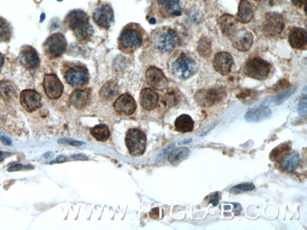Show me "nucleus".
<instances>
[{
	"mask_svg": "<svg viewBox=\"0 0 307 230\" xmlns=\"http://www.w3.org/2000/svg\"><path fill=\"white\" fill-rule=\"evenodd\" d=\"M65 22L79 42H88L93 36V26L89 23L88 15L83 10H71L66 16Z\"/></svg>",
	"mask_w": 307,
	"mask_h": 230,
	"instance_id": "1",
	"label": "nucleus"
},
{
	"mask_svg": "<svg viewBox=\"0 0 307 230\" xmlns=\"http://www.w3.org/2000/svg\"><path fill=\"white\" fill-rule=\"evenodd\" d=\"M144 33L139 25L129 24L124 27L119 38V48L125 53H132L141 47Z\"/></svg>",
	"mask_w": 307,
	"mask_h": 230,
	"instance_id": "2",
	"label": "nucleus"
},
{
	"mask_svg": "<svg viewBox=\"0 0 307 230\" xmlns=\"http://www.w3.org/2000/svg\"><path fill=\"white\" fill-rule=\"evenodd\" d=\"M271 65L268 61L258 57L249 59L245 64L244 73L249 78L257 81H265L271 71Z\"/></svg>",
	"mask_w": 307,
	"mask_h": 230,
	"instance_id": "3",
	"label": "nucleus"
},
{
	"mask_svg": "<svg viewBox=\"0 0 307 230\" xmlns=\"http://www.w3.org/2000/svg\"><path fill=\"white\" fill-rule=\"evenodd\" d=\"M125 144L130 155L139 157L144 154L147 147V136L141 130L132 129L125 135Z\"/></svg>",
	"mask_w": 307,
	"mask_h": 230,
	"instance_id": "4",
	"label": "nucleus"
},
{
	"mask_svg": "<svg viewBox=\"0 0 307 230\" xmlns=\"http://www.w3.org/2000/svg\"><path fill=\"white\" fill-rule=\"evenodd\" d=\"M226 96V91L222 87H214L202 89L197 91L194 99L197 104L204 107H208L220 103Z\"/></svg>",
	"mask_w": 307,
	"mask_h": 230,
	"instance_id": "5",
	"label": "nucleus"
},
{
	"mask_svg": "<svg viewBox=\"0 0 307 230\" xmlns=\"http://www.w3.org/2000/svg\"><path fill=\"white\" fill-rule=\"evenodd\" d=\"M197 65L195 61L190 56L185 53L179 56L172 65L173 75L180 79L191 78L196 73Z\"/></svg>",
	"mask_w": 307,
	"mask_h": 230,
	"instance_id": "6",
	"label": "nucleus"
},
{
	"mask_svg": "<svg viewBox=\"0 0 307 230\" xmlns=\"http://www.w3.org/2000/svg\"><path fill=\"white\" fill-rule=\"evenodd\" d=\"M153 43L158 50L163 53L172 52L178 42L177 35L171 29H161L154 34Z\"/></svg>",
	"mask_w": 307,
	"mask_h": 230,
	"instance_id": "7",
	"label": "nucleus"
},
{
	"mask_svg": "<svg viewBox=\"0 0 307 230\" xmlns=\"http://www.w3.org/2000/svg\"><path fill=\"white\" fill-rule=\"evenodd\" d=\"M64 78L69 85L79 87L85 85L89 81L88 69L83 65H71L66 68Z\"/></svg>",
	"mask_w": 307,
	"mask_h": 230,
	"instance_id": "8",
	"label": "nucleus"
},
{
	"mask_svg": "<svg viewBox=\"0 0 307 230\" xmlns=\"http://www.w3.org/2000/svg\"><path fill=\"white\" fill-rule=\"evenodd\" d=\"M67 49V41L61 33H54L51 35L43 45L46 55L51 59L60 57Z\"/></svg>",
	"mask_w": 307,
	"mask_h": 230,
	"instance_id": "9",
	"label": "nucleus"
},
{
	"mask_svg": "<svg viewBox=\"0 0 307 230\" xmlns=\"http://www.w3.org/2000/svg\"><path fill=\"white\" fill-rule=\"evenodd\" d=\"M285 29L282 16L276 12H268L263 22V33L268 36L275 37L281 34Z\"/></svg>",
	"mask_w": 307,
	"mask_h": 230,
	"instance_id": "10",
	"label": "nucleus"
},
{
	"mask_svg": "<svg viewBox=\"0 0 307 230\" xmlns=\"http://www.w3.org/2000/svg\"><path fill=\"white\" fill-rule=\"evenodd\" d=\"M93 18L96 24L102 29H109L114 20L113 9L109 4H99L94 10Z\"/></svg>",
	"mask_w": 307,
	"mask_h": 230,
	"instance_id": "11",
	"label": "nucleus"
},
{
	"mask_svg": "<svg viewBox=\"0 0 307 230\" xmlns=\"http://www.w3.org/2000/svg\"><path fill=\"white\" fill-rule=\"evenodd\" d=\"M43 88L48 97L52 99L60 98L64 91L63 84L57 76L53 74L45 76Z\"/></svg>",
	"mask_w": 307,
	"mask_h": 230,
	"instance_id": "12",
	"label": "nucleus"
},
{
	"mask_svg": "<svg viewBox=\"0 0 307 230\" xmlns=\"http://www.w3.org/2000/svg\"><path fill=\"white\" fill-rule=\"evenodd\" d=\"M19 61L21 65L28 70H35L40 66V58L37 50L29 45L21 48L19 53Z\"/></svg>",
	"mask_w": 307,
	"mask_h": 230,
	"instance_id": "13",
	"label": "nucleus"
},
{
	"mask_svg": "<svg viewBox=\"0 0 307 230\" xmlns=\"http://www.w3.org/2000/svg\"><path fill=\"white\" fill-rule=\"evenodd\" d=\"M20 103L28 112L35 111L41 107L40 94L32 89H25L20 94Z\"/></svg>",
	"mask_w": 307,
	"mask_h": 230,
	"instance_id": "14",
	"label": "nucleus"
},
{
	"mask_svg": "<svg viewBox=\"0 0 307 230\" xmlns=\"http://www.w3.org/2000/svg\"><path fill=\"white\" fill-rule=\"evenodd\" d=\"M146 80L148 85L157 90H164L168 85V80L163 71L155 67H150L146 72Z\"/></svg>",
	"mask_w": 307,
	"mask_h": 230,
	"instance_id": "15",
	"label": "nucleus"
},
{
	"mask_svg": "<svg viewBox=\"0 0 307 230\" xmlns=\"http://www.w3.org/2000/svg\"><path fill=\"white\" fill-rule=\"evenodd\" d=\"M234 58L227 52H219L215 55L213 66L215 70L222 76H227L231 71Z\"/></svg>",
	"mask_w": 307,
	"mask_h": 230,
	"instance_id": "16",
	"label": "nucleus"
},
{
	"mask_svg": "<svg viewBox=\"0 0 307 230\" xmlns=\"http://www.w3.org/2000/svg\"><path fill=\"white\" fill-rule=\"evenodd\" d=\"M233 46L240 52H247L250 49L253 43V35L249 31L238 30L231 38Z\"/></svg>",
	"mask_w": 307,
	"mask_h": 230,
	"instance_id": "17",
	"label": "nucleus"
},
{
	"mask_svg": "<svg viewBox=\"0 0 307 230\" xmlns=\"http://www.w3.org/2000/svg\"><path fill=\"white\" fill-rule=\"evenodd\" d=\"M114 107L118 112L130 116L134 114L136 110L137 104L132 96L128 94H124L115 101Z\"/></svg>",
	"mask_w": 307,
	"mask_h": 230,
	"instance_id": "18",
	"label": "nucleus"
},
{
	"mask_svg": "<svg viewBox=\"0 0 307 230\" xmlns=\"http://www.w3.org/2000/svg\"><path fill=\"white\" fill-rule=\"evenodd\" d=\"M288 40L291 48L298 50L306 49L307 45L306 31L302 28H293L289 33Z\"/></svg>",
	"mask_w": 307,
	"mask_h": 230,
	"instance_id": "19",
	"label": "nucleus"
},
{
	"mask_svg": "<svg viewBox=\"0 0 307 230\" xmlns=\"http://www.w3.org/2000/svg\"><path fill=\"white\" fill-rule=\"evenodd\" d=\"M91 99V90L89 89H76L71 93L70 101L75 109L81 110L88 104Z\"/></svg>",
	"mask_w": 307,
	"mask_h": 230,
	"instance_id": "20",
	"label": "nucleus"
},
{
	"mask_svg": "<svg viewBox=\"0 0 307 230\" xmlns=\"http://www.w3.org/2000/svg\"><path fill=\"white\" fill-rule=\"evenodd\" d=\"M217 22L222 34L227 37L231 38L238 31L237 20L232 15L224 14L219 17Z\"/></svg>",
	"mask_w": 307,
	"mask_h": 230,
	"instance_id": "21",
	"label": "nucleus"
},
{
	"mask_svg": "<svg viewBox=\"0 0 307 230\" xmlns=\"http://www.w3.org/2000/svg\"><path fill=\"white\" fill-rule=\"evenodd\" d=\"M300 163V157L297 153H287L279 160V165L284 172L292 173L297 169Z\"/></svg>",
	"mask_w": 307,
	"mask_h": 230,
	"instance_id": "22",
	"label": "nucleus"
},
{
	"mask_svg": "<svg viewBox=\"0 0 307 230\" xmlns=\"http://www.w3.org/2000/svg\"><path fill=\"white\" fill-rule=\"evenodd\" d=\"M158 102V95L155 91L150 88L142 89L140 94V103L147 111L154 109Z\"/></svg>",
	"mask_w": 307,
	"mask_h": 230,
	"instance_id": "23",
	"label": "nucleus"
},
{
	"mask_svg": "<svg viewBox=\"0 0 307 230\" xmlns=\"http://www.w3.org/2000/svg\"><path fill=\"white\" fill-rule=\"evenodd\" d=\"M272 115L270 108L260 106L251 109L245 115V119L249 122H259L270 118Z\"/></svg>",
	"mask_w": 307,
	"mask_h": 230,
	"instance_id": "24",
	"label": "nucleus"
},
{
	"mask_svg": "<svg viewBox=\"0 0 307 230\" xmlns=\"http://www.w3.org/2000/svg\"><path fill=\"white\" fill-rule=\"evenodd\" d=\"M158 6L161 14L165 16H180V1L179 0H159Z\"/></svg>",
	"mask_w": 307,
	"mask_h": 230,
	"instance_id": "25",
	"label": "nucleus"
},
{
	"mask_svg": "<svg viewBox=\"0 0 307 230\" xmlns=\"http://www.w3.org/2000/svg\"><path fill=\"white\" fill-rule=\"evenodd\" d=\"M253 16L254 13L250 2L247 0H240L237 14L238 21L242 24H247L252 21Z\"/></svg>",
	"mask_w": 307,
	"mask_h": 230,
	"instance_id": "26",
	"label": "nucleus"
},
{
	"mask_svg": "<svg viewBox=\"0 0 307 230\" xmlns=\"http://www.w3.org/2000/svg\"><path fill=\"white\" fill-rule=\"evenodd\" d=\"M194 127V122L190 115L183 114L175 120V130L181 133H188L193 131Z\"/></svg>",
	"mask_w": 307,
	"mask_h": 230,
	"instance_id": "27",
	"label": "nucleus"
},
{
	"mask_svg": "<svg viewBox=\"0 0 307 230\" xmlns=\"http://www.w3.org/2000/svg\"><path fill=\"white\" fill-rule=\"evenodd\" d=\"M119 93V86L114 81L107 82L100 91V97L104 101H111Z\"/></svg>",
	"mask_w": 307,
	"mask_h": 230,
	"instance_id": "28",
	"label": "nucleus"
},
{
	"mask_svg": "<svg viewBox=\"0 0 307 230\" xmlns=\"http://www.w3.org/2000/svg\"><path fill=\"white\" fill-rule=\"evenodd\" d=\"M0 96L6 101L17 99V88L11 82L0 81Z\"/></svg>",
	"mask_w": 307,
	"mask_h": 230,
	"instance_id": "29",
	"label": "nucleus"
},
{
	"mask_svg": "<svg viewBox=\"0 0 307 230\" xmlns=\"http://www.w3.org/2000/svg\"><path fill=\"white\" fill-rule=\"evenodd\" d=\"M190 150L187 147H181L173 149L169 155L168 160L171 164L178 165L190 155Z\"/></svg>",
	"mask_w": 307,
	"mask_h": 230,
	"instance_id": "30",
	"label": "nucleus"
},
{
	"mask_svg": "<svg viewBox=\"0 0 307 230\" xmlns=\"http://www.w3.org/2000/svg\"><path fill=\"white\" fill-rule=\"evenodd\" d=\"M90 133L99 141L105 142L110 137L109 127L105 124H99L92 128Z\"/></svg>",
	"mask_w": 307,
	"mask_h": 230,
	"instance_id": "31",
	"label": "nucleus"
},
{
	"mask_svg": "<svg viewBox=\"0 0 307 230\" xmlns=\"http://www.w3.org/2000/svg\"><path fill=\"white\" fill-rule=\"evenodd\" d=\"M197 49L201 57L205 58H209L212 52L211 40L206 37H202L199 41Z\"/></svg>",
	"mask_w": 307,
	"mask_h": 230,
	"instance_id": "32",
	"label": "nucleus"
},
{
	"mask_svg": "<svg viewBox=\"0 0 307 230\" xmlns=\"http://www.w3.org/2000/svg\"><path fill=\"white\" fill-rule=\"evenodd\" d=\"M12 35L11 25L3 17L0 16V43L9 42Z\"/></svg>",
	"mask_w": 307,
	"mask_h": 230,
	"instance_id": "33",
	"label": "nucleus"
},
{
	"mask_svg": "<svg viewBox=\"0 0 307 230\" xmlns=\"http://www.w3.org/2000/svg\"><path fill=\"white\" fill-rule=\"evenodd\" d=\"M290 149L291 144H289L288 142L281 144L272 150L270 156V158L273 161L277 160L278 158L280 159L283 155L290 151Z\"/></svg>",
	"mask_w": 307,
	"mask_h": 230,
	"instance_id": "34",
	"label": "nucleus"
},
{
	"mask_svg": "<svg viewBox=\"0 0 307 230\" xmlns=\"http://www.w3.org/2000/svg\"><path fill=\"white\" fill-rule=\"evenodd\" d=\"M255 189L254 184L250 182H245L238 184L237 185L233 186L230 189V191L234 194H240L242 193H246V192L252 191Z\"/></svg>",
	"mask_w": 307,
	"mask_h": 230,
	"instance_id": "35",
	"label": "nucleus"
},
{
	"mask_svg": "<svg viewBox=\"0 0 307 230\" xmlns=\"http://www.w3.org/2000/svg\"><path fill=\"white\" fill-rule=\"evenodd\" d=\"M296 91V86L293 87L290 89H288V91L283 92L279 94L278 95L273 97V101L276 105H280L285 102L286 99H288L293 93H295Z\"/></svg>",
	"mask_w": 307,
	"mask_h": 230,
	"instance_id": "36",
	"label": "nucleus"
},
{
	"mask_svg": "<svg viewBox=\"0 0 307 230\" xmlns=\"http://www.w3.org/2000/svg\"><path fill=\"white\" fill-rule=\"evenodd\" d=\"M307 94L301 96L298 106V112L301 116L306 117L307 115Z\"/></svg>",
	"mask_w": 307,
	"mask_h": 230,
	"instance_id": "37",
	"label": "nucleus"
},
{
	"mask_svg": "<svg viewBox=\"0 0 307 230\" xmlns=\"http://www.w3.org/2000/svg\"><path fill=\"white\" fill-rule=\"evenodd\" d=\"M58 143L60 144L71 145L73 146V147H79V146L84 144V142H79L74 139H67V138L59 139Z\"/></svg>",
	"mask_w": 307,
	"mask_h": 230,
	"instance_id": "38",
	"label": "nucleus"
},
{
	"mask_svg": "<svg viewBox=\"0 0 307 230\" xmlns=\"http://www.w3.org/2000/svg\"><path fill=\"white\" fill-rule=\"evenodd\" d=\"M174 148H175V144H174L168 146L167 148H165V149H164L162 152H160L159 155H158L156 162H162L163 160L165 159L166 156L170 154V152L174 149Z\"/></svg>",
	"mask_w": 307,
	"mask_h": 230,
	"instance_id": "39",
	"label": "nucleus"
},
{
	"mask_svg": "<svg viewBox=\"0 0 307 230\" xmlns=\"http://www.w3.org/2000/svg\"><path fill=\"white\" fill-rule=\"evenodd\" d=\"M290 86V84L289 82L288 81L285 79H281V80L279 81L277 84H276L273 89L276 91H281L283 90V89L288 88Z\"/></svg>",
	"mask_w": 307,
	"mask_h": 230,
	"instance_id": "40",
	"label": "nucleus"
},
{
	"mask_svg": "<svg viewBox=\"0 0 307 230\" xmlns=\"http://www.w3.org/2000/svg\"><path fill=\"white\" fill-rule=\"evenodd\" d=\"M219 202V192H215V193L211 194L209 197V203L211 204L213 207H216L218 205Z\"/></svg>",
	"mask_w": 307,
	"mask_h": 230,
	"instance_id": "41",
	"label": "nucleus"
},
{
	"mask_svg": "<svg viewBox=\"0 0 307 230\" xmlns=\"http://www.w3.org/2000/svg\"><path fill=\"white\" fill-rule=\"evenodd\" d=\"M28 167V166H24L22 165V164L16 163L10 165V167L7 168V171L9 172H17V171L23 170L25 167Z\"/></svg>",
	"mask_w": 307,
	"mask_h": 230,
	"instance_id": "42",
	"label": "nucleus"
},
{
	"mask_svg": "<svg viewBox=\"0 0 307 230\" xmlns=\"http://www.w3.org/2000/svg\"><path fill=\"white\" fill-rule=\"evenodd\" d=\"M215 125H216L213 124L211 125H209V126L204 128V129L200 130V131H199L198 132V134H196V135H199V136H200V137L204 136V135H205L207 134H208L209 132H210V131H211L212 129H214Z\"/></svg>",
	"mask_w": 307,
	"mask_h": 230,
	"instance_id": "43",
	"label": "nucleus"
},
{
	"mask_svg": "<svg viewBox=\"0 0 307 230\" xmlns=\"http://www.w3.org/2000/svg\"><path fill=\"white\" fill-rule=\"evenodd\" d=\"M291 1L294 6L299 7V8H302L306 4V0H291Z\"/></svg>",
	"mask_w": 307,
	"mask_h": 230,
	"instance_id": "44",
	"label": "nucleus"
},
{
	"mask_svg": "<svg viewBox=\"0 0 307 230\" xmlns=\"http://www.w3.org/2000/svg\"><path fill=\"white\" fill-rule=\"evenodd\" d=\"M12 153L9 152H4L1 151L0 150V163L3 162L5 159H6L7 158L11 156Z\"/></svg>",
	"mask_w": 307,
	"mask_h": 230,
	"instance_id": "45",
	"label": "nucleus"
},
{
	"mask_svg": "<svg viewBox=\"0 0 307 230\" xmlns=\"http://www.w3.org/2000/svg\"><path fill=\"white\" fill-rule=\"evenodd\" d=\"M0 140H1L2 144H3L5 145L10 146L12 144V140H10L9 137L6 136L1 137V138H0Z\"/></svg>",
	"mask_w": 307,
	"mask_h": 230,
	"instance_id": "46",
	"label": "nucleus"
},
{
	"mask_svg": "<svg viewBox=\"0 0 307 230\" xmlns=\"http://www.w3.org/2000/svg\"><path fill=\"white\" fill-rule=\"evenodd\" d=\"M66 157H65V155H60L59 156V157L57 158V159H56L54 161H53V162H51V164L63 163V162H66Z\"/></svg>",
	"mask_w": 307,
	"mask_h": 230,
	"instance_id": "47",
	"label": "nucleus"
},
{
	"mask_svg": "<svg viewBox=\"0 0 307 230\" xmlns=\"http://www.w3.org/2000/svg\"><path fill=\"white\" fill-rule=\"evenodd\" d=\"M234 204L235 205V212H236L237 214H239L240 211H241V206H240L239 203H234Z\"/></svg>",
	"mask_w": 307,
	"mask_h": 230,
	"instance_id": "48",
	"label": "nucleus"
},
{
	"mask_svg": "<svg viewBox=\"0 0 307 230\" xmlns=\"http://www.w3.org/2000/svg\"><path fill=\"white\" fill-rule=\"evenodd\" d=\"M5 57L2 53L0 52V68L2 67L4 63Z\"/></svg>",
	"mask_w": 307,
	"mask_h": 230,
	"instance_id": "49",
	"label": "nucleus"
},
{
	"mask_svg": "<svg viewBox=\"0 0 307 230\" xmlns=\"http://www.w3.org/2000/svg\"><path fill=\"white\" fill-rule=\"evenodd\" d=\"M150 24H155L156 23V20L154 18H152L150 19L149 20Z\"/></svg>",
	"mask_w": 307,
	"mask_h": 230,
	"instance_id": "50",
	"label": "nucleus"
},
{
	"mask_svg": "<svg viewBox=\"0 0 307 230\" xmlns=\"http://www.w3.org/2000/svg\"><path fill=\"white\" fill-rule=\"evenodd\" d=\"M45 19V15L44 14H42V15H41V20L40 22H42L43 21V20H44Z\"/></svg>",
	"mask_w": 307,
	"mask_h": 230,
	"instance_id": "51",
	"label": "nucleus"
},
{
	"mask_svg": "<svg viewBox=\"0 0 307 230\" xmlns=\"http://www.w3.org/2000/svg\"><path fill=\"white\" fill-rule=\"evenodd\" d=\"M58 1H62V0H58Z\"/></svg>",
	"mask_w": 307,
	"mask_h": 230,
	"instance_id": "52",
	"label": "nucleus"
}]
</instances>
